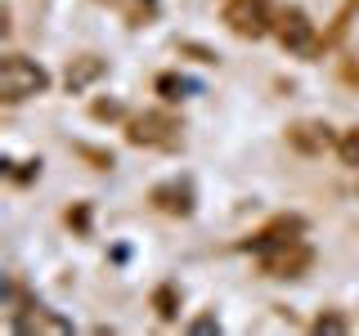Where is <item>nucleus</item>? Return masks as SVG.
Returning <instances> with one entry per match:
<instances>
[{
	"mask_svg": "<svg viewBox=\"0 0 359 336\" xmlns=\"http://www.w3.org/2000/svg\"><path fill=\"white\" fill-rule=\"evenodd\" d=\"M112 5H126V0H112Z\"/></svg>",
	"mask_w": 359,
	"mask_h": 336,
	"instance_id": "16",
	"label": "nucleus"
},
{
	"mask_svg": "<svg viewBox=\"0 0 359 336\" xmlns=\"http://www.w3.org/2000/svg\"><path fill=\"white\" fill-rule=\"evenodd\" d=\"M157 314H162V318H175V287L157 291Z\"/></svg>",
	"mask_w": 359,
	"mask_h": 336,
	"instance_id": "12",
	"label": "nucleus"
},
{
	"mask_svg": "<svg viewBox=\"0 0 359 336\" xmlns=\"http://www.w3.org/2000/svg\"><path fill=\"white\" fill-rule=\"evenodd\" d=\"M95 76H104V63H99L95 54H86V59H76L72 67H67V90H72V94H81Z\"/></svg>",
	"mask_w": 359,
	"mask_h": 336,
	"instance_id": "9",
	"label": "nucleus"
},
{
	"mask_svg": "<svg viewBox=\"0 0 359 336\" xmlns=\"http://www.w3.org/2000/svg\"><path fill=\"white\" fill-rule=\"evenodd\" d=\"M314 332H346V318H337V314H328V318H314Z\"/></svg>",
	"mask_w": 359,
	"mask_h": 336,
	"instance_id": "14",
	"label": "nucleus"
},
{
	"mask_svg": "<svg viewBox=\"0 0 359 336\" xmlns=\"http://www.w3.org/2000/svg\"><path fill=\"white\" fill-rule=\"evenodd\" d=\"M14 328H18V332H72L63 318L45 314L41 305H36V314H18V318H14Z\"/></svg>",
	"mask_w": 359,
	"mask_h": 336,
	"instance_id": "10",
	"label": "nucleus"
},
{
	"mask_svg": "<svg viewBox=\"0 0 359 336\" xmlns=\"http://www.w3.org/2000/svg\"><path fill=\"white\" fill-rule=\"evenodd\" d=\"M153 202H157V211H166V216H189V211H194V197H189L184 184H162V188H153Z\"/></svg>",
	"mask_w": 359,
	"mask_h": 336,
	"instance_id": "8",
	"label": "nucleus"
},
{
	"mask_svg": "<svg viewBox=\"0 0 359 336\" xmlns=\"http://www.w3.org/2000/svg\"><path fill=\"white\" fill-rule=\"evenodd\" d=\"M157 90H162L166 99H180V90H189V81H180V76H157Z\"/></svg>",
	"mask_w": 359,
	"mask_h": 336,
	"instance_id": "13",
	"label": "nucleus"
},
{
	"mask_svg": "<svg viewBox=\"0 0 359 336\" xmlns=\"http://www.w3.org/2000/svg\"><path fill=\"white\" fill-rule=\"evenodd\" d=\"M310 265H314V251H310V242H301V238H292V242H283V246H274V251L261 255V274L265 278H301Z\"/></svg>",
	"mask_w": 359,
	"mask_h": 336,
	"instance_id": "5",
	"label": "nucleus"
},
{
	"mask_svg": "<svg viewBox=\"0 0 359 336\" xmlns=\"http://www.w3.org/2000/svg\"><path fill=\"white\" fill-rule=\"evenodd\" d=\"M274 36H278V45H283L287 54H297V59H319V54H323V36H319V27H314L310 14H306V9H297V5L278 9Z\"/></svg>",
	"mask_w": 359,
	"mask_h": 336,
	"instance_id": "3",
	"label": "nucleus"
},
{
	"mask_svg": "<svg viewBox=\"0 0 359 336\" xmlns=\"http://www.w3.org/2000/svg\"><path fill=\"white\" fill-rule=\"evenodd\" d=\"M301 229H306V224H301L297 216H278V220H269L265 229H256L243 246H247V251H256V255H265V251H274V246H283V242H292V238H301Z\"/></svg>",
	"mask_w": 359,
	"mask_h": 336,
	"instance_id": "7",
	"label": "nucleus"
},
{
	"mask_svg": "<svg viewBox=\"0 0 359 336\" xmlns=\"http://www.w3.org/2000/svg\"><path fill=\"white\" fill-rule=\"evenodd\" d=\"M95 117H121L117 104H95Z\"/></svg>",
	"mask_w": 359,
	"mask_h": 336,
	"instance_id": "15",
	"label": "nucleus"
},
{
	"mask_svg": "<svg viewBox=\"0 0 359 336\" xmlns=\"http://www.w3.org/2000/svg\"><path fill=\"white\" fill-rule=\"evenodd\" d=\"M45 90H50V72L41 63L22 59V54H5L0 59V104L14 108L32 94H45Z\"/></svg>",
	"mask_w": 359,
	"mask_h": 336,
	"instance_id": "1",
	"label": "nucleus"
},
{
	"mask_svg": "<svg viewBox=\"0 0 359 336\" xmlns=\"http://www.w3.org/2000/svg\"><path fill=\"white\" fill-rule=\"evenodd\" d=\"M287 144L297 153H306V157H319V153L337 148V134H332L328 121H297V126L287 130Z\"/></svg>",
	"mask_w": 359,
	"mask_h": 336,
	"instance_id": "6",
	"label": "nucleus"
},
{
	"mask_svg": "<svg viewBox=\"0 0 359 336\" xmlns=\"http://www.w3.org/2000/svg\"><path fill=\"white\" fill-rule=\"evenodd\" d=\"M220 18H224V27H229L233 36L261 41V36H269V31H274L278 9H274V0H224Z\"/></svg>",
	"mask_w": 359,
	"mask_h": 336,
	"instance_id": "2",
	"label": "nucleus"
},
{
	"mask_svg": "<svg viewBox=\"0 0 359 336\" xmlns=\"http://www.w3.org/2000/svg\"><path fill=\"white\" fill-rule=\"evenodd\" d=\"M337 157L359 171V130H341V134H337Z\"/></svg>",
	"mask_w": 359,
	"mask_h": 336,
	"instance_id": "11",
	"label": "nucleus"
},
{
	"mask_svg": "<svg viewBox=\"0 0 359 336\" xmlns=\"http://www.w3.org/2000/svg\"><path fill=\"white\" fill-rule=\"evenodd\" d=\"M126 139L135 148H175L180 144V117L153 108V112H140V117L126 121Z\"/></svg>",
	"mask_w": 359,
	"mask_h": 336,
	"instance_id": "4",
	"label": "nucleus"
}]
</instances>
